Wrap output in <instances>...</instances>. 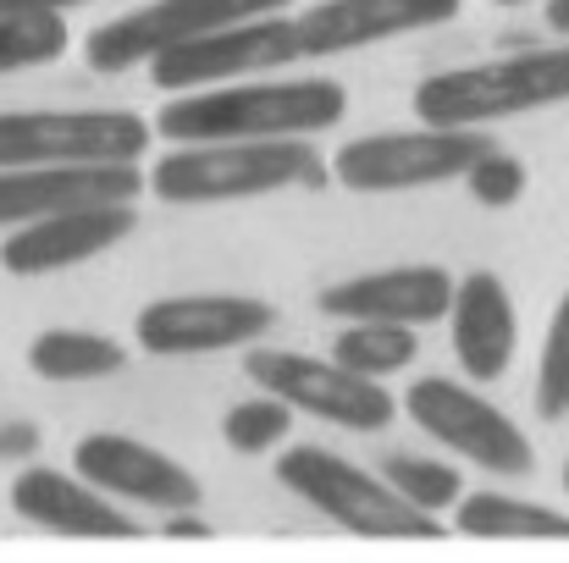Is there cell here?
Wrapping results in <instances>:
<instances>
[{
  "label": "cell",
  "instance_id": "20",
  "mask_svg": "<svg viewBox=\"0 0 569 563\" xmlns=\"http://www.w3.org/2000/svg\"><path fill=\"white\" fill-rule=\"evenodd\" d=\"M415 332L409 326H381V321H343L338 343H332V360L343 371L366 375V381H381V375L403 371L415 360Z\"/></svg>",
  "mask_w": 569,
  "mask_h": 563
},
{
  "label": "cell",
  "instance_id": "26",
  "mask_svg": "<svg viewBox=\"0 0 569 563\" xmlns=\"http://www.w3.org/2000/svg\"><path fill=\"white\" fill-rule=\"evenodd\" d=\"M72 6H94V0H0V17H22V11H56V17H67Z\"/></svg>",
  "mask_w": 569,
  "mask_h": 563
},
{
  "label": "cell",
  "instance_id": "13",
  "mask_svg": "<svg viewBox=\"0 0 569 563\" xmlns=\"http://www.w3.org/2000/svg\"><path fill=\"white\" fill-rule=\"evenodd\" d=\"M139 167L133 161H67V167H28L0 172V227L67 215V210H106L139 199Z\"/></svg>",
  "mask_w": 569,
  "mask_h": 563
},
{
  "label": "cell",
  "instance_id": "22",
  "mask_svg": "<svg viewBox=\"0 0 569 563\" xmlns=\"http://www.w3.org/2000/svg\"><path fill=\"white\" fill-rule=\"evenodd\" d=\"M381 481H387L409 509H420V514H442V509H453V503L465 497L459 470H448V464H437V459H415V453H392V459L381 464Z\"/></svg>",
  "mask_w": 569,
  "mask_h": 563
},
{
  "label": "cell",
  "instance_id": "1",
  "mask_svg": "<svg viewBox=\"0 0 569 563\" xmlns=\"http://www.w3.org/2000/svg\"><path fill=\"white\" fill-rule=\"evenodd\" d=\"M465 0H321L299 17H254L221 33H204L193 44H178L167 56L150 61L156 83L172 94L193 89H216V83H238L254 72H277L293 61H321V56H349V50H371L403 33H426L459 17Z\"/></svg>",
  "mask_w": 569,
  "mask_h": 563
},
{
  "label": "cell",
  "instance_id": "6",
  "mask_svg": "<svg viewBox=\"0 0 569 563\" xmlns=\"http://www.w3.org/2000/svg\"><path fill=\"white\" fill-rule=\"evenodd\" d=\"M288 6L293 0H150V6H133V11L100 22L83 39V61L94 72H133L178 44H193L204 33H221V28H238L254 17H277Z\"/></svg>",
  "mask_w": 569,
  "mask_h": 563
},
{
  "label": "cell",
  "instance_id": "27",
  "mask_svg": "<svg viewBox=\"0 0 569 563\" xmlns=\"http://www.w3.org/2000/svg\"><path fill=\"white\" fill-rule=\"evenodd\" d=\"M167 536H183V542H210V525H204V520H167Z\"/></svg>",
  "mask_w": 569,
  "mask_h": 563
},
{
  "label": "cell",
  "instance_id": "28",
  "mask_svg": "<svg viewBox=\"0 0 569 563\" xmlns=\"http://www.w3.org/2000/svg\"><path fill=\"white\" fill-rule=\"evenodd\" d=\"M33 442H39V431H28V425H6L0 453H22V448H33Z\"/></svg>",
  "mask_w": 569,
  "mask_h": 563
},
{
  "label": "cell",
  "instance_id": "14",
  "mask_svg": "<svg viewBox=\"0 0 569 563\" xmlns=\"http://www.w3.org/2000/svg\"><path fill=\"white\" fill-rule=\"evenodd\" d=\"M453 304V277L442 265H387L321 293V310L338 321H381V326H431Z\"/></svg>",
  "mask_w": 569,
  "mask_h": 563
},
{
  "label": "cell",
  "instance_id": "5",
  "mask_svg": "<svg viewBox=\"0 0 569 563\" xmlns=\"http://www.w3.org/2000/svg\"><path fill=\"white\" fill-rule=\"evenodd\" d=\"M277 481L305 497L316 514L338 520L343 531L366 542H437L442 525L420 509H409L381 475L338 459L332 448H288L277 459Z\"/></svg>",
  "mask_w": 569,
  "mask_h": 563
},
{
  "label": "cell",
  "instance_id": "21",
  "mask_svg": "<svg viewBox=\"0 0 569 563\" xmlns=\"http://www.w3.org/2000/svg\"><path fill=\"white\" fill-rule=\"evenodd\" d=\"M67 44H72V33H67V17H56V11L0 17V78L28 72V67H50L67 56Z\"/></svg>",
  "mask_w": 569,
  "mask_h": 563
},
{
  "label": "cell",
  "instance_id": "4",
  "mask_svg": "<svg viewBox=\"0 0 569 563\" xmlns=\"http://www.w3.org/2000/svg\"><path fill=\"white\" fill-rule=\"evenodd\" d=\"M321 178H327L321 155L305 139H271V144H178L156 161L150 188L167 204H227Z\"/></svg>",
  "mask_w": 569,
  "mask_h": 563
},
{
  "label": "cell",
  "instance_id": "31",
  "mask_svg": "<svg viewBox=\"0 0 569 563\" xmlns=\"http://www.w3.org/2000/svg\"><path fill=\"white\" fill-rule=\"evenodd\" d=\"M565 486H569V464H565Z\"/></svg>",
  "mask_w": 569,
  "mask_h": 563
},
{
  "label": "cell",
  "instance_id": "17",
  "mask_svg": "<svg viewBox=\"0 0 569 563\" xmlns=\"http://www.w3.org/2000/svg\"><path fill=\"white\" fill-rule=\"evenodd\" d=\"M448 321H453V354L476 381H498L509 371L520 326H515V299H509L503 277L470 271L465 282H453Z\"/></svg>",
  "mask_w": 569,
  "mask_h": 563
},
{
  "label": "cell",
  "instance_id": "30",
  "mask_svg": "<svg viewBox=\"0 0 569 563\" xmlns=\"http://www.w3.org/2000/svg\"><path fill=\"white\" fill-rule=\"evenodd\" d=\"M498 6H531V0H498Z\"/></svg>",
  "mask_w": 569,
  "mask_h": 563
},
{
  "label": "cell",
  "instance_id": "12",
  "mask_svg": "<svg viewBox=\"0 0 569 563\" xmlns=\"http://www.w3.org/2000/svg\"><path fill=\"white\" fill-rule=\"evenodd\" d=\"M72 470L94 492L128 497V503H144V509H161V514H189V509H199V497H204L199 492V475H189L161 448H150L139 436H122V431L83 436L72 448Z\"/></svg>",
  "mask_w": 569,
  "mask_h": 563
},
{
  "label": "cell",
  "instance_id": "23",
  "mask_svg": "<svg viewBox=\"0 0 569 563\" xmlns=\"http://www.w3.org/2000/svg\"><path fill=\"white\" fill-rule=\"evenodd\" d=\"M288 431H293V409H288L282 398H271V392L232 403L227 420H221V436H227V448H238V453H266V448H277Z\"/></svg>",
  "mask_w": 569,
  "mask_h": 563
},
{
  "label": "cell",
  "instance_id": "2",
  "mask_svg": "<svg viewBox=\"0 0 569 563\" xmlns=\"http://www.w3.org/2000/svg\"><path fill=\"white\" fill-rule=\"evenodd\" d=\"M349 117V89L332 78H277V83H216L161 105L156 128L172 144H271L310 139Z\"/></svg>",
  "mask_w": 569,
  "mask_h": 563
},
{
  "label": "cell",
  "instance_id": "24",
  "mask_svg": "<svg viewBox=\"0 0 569 563\" xmlns=\"http://www.w3.org/2000/svg\"><path fill=\"white\" fill-rule=\"evenodd\" d=\"M537 414L542 420L569 414V288L548 321V343H542V365H537Z\"/></svg>",
  "mask_w": 569,
  "mask_h": 563
},
{
  "label": "cell",
  "instance_id": "25",
  "mask_svg": "<svg viewBox=\"0 0 569 563\" xmlns=\"http://www.w3.org/2000/svg\"><path fill=\"white\" fill-rule=\"evenodd\" d=\"M465 188H470L476 204L503 210V204H515V199L526 193V167H520L509 150H487V155L465 172Z\"/></svg>",
  "mask_w": 569,
  "mask_h": 563
},
{
  "label": "cell",
  "instance_id": "15",
  "mask_svg": "<svg viewBox=\"0 0 569 563\" xmlns=\"http://www.w3.org/2000/svg\"><path fill=\"white\" fill-rule=\"evenodd\" d=\"M133 204H106V210H67V215H44V221H22L6 243H0V265L11 277H50L67 265H83L106 249H117L133 232Z\"/></svg>",
  "mask_w": 569,
  "mask_h": 563
},
{
  "label": "cell",
  "instance_id": "9",
  "mask_svg": "<svg viewBox=\"0 0 569 563\" xmlns=\"http://www.w3.org/2000/svg\"><path fill=\"white\" fill-rule=\"evenodd\" d=\"M403 409L420 431H431L442 448H453L459 459H470L492 475H531V464H537L526 431L498 403H487L481 392H470L448 375H420L409 386Z\"/></svg>",
  "mask_w": 569,
  "mask_h": 563
},
{
  "label": "cell",
  "instance_id": "29",
  "mask_svg": "<svg viewBox=\"0 0 569 563\" xmlns=\"http://www.w3.org/2000/svg\"><path fill=\"white\" fill-rule=\"evenodd\" d=\"M548 28H553V33H569V0H548Z\"/></svg>",
  "mask_w": 569,
  "mask_h": 563
},
{
  "label": "cell",
  "instance_id": "18",
  "mask_svg": "<svg viewBox=\"0 0 569 563\" xmlns=\"http://www.w3.org/2000/svg\"><path fill=\"white\" fill-rule=\"evenodd\" d=\"M453 525L465 536H481V542H569V520L542 509V503H526V497H509V492H470L453 503Z\"/></svg>",
  "mask_w": 569,
  "mask_h": 563
},
{
  "label": "cell",
  "instance_id": "10",
  "mask_svg": "<svg viewBox=\"0 0 569 563\" xmlns=\"http://www.w3.org/2000/svg\"><path fill=\"white\" fill-rule=\"evenodd\" d=\"M243 371H249L254 386H266L271 398H282L288 409L316 414V420L343 425V431H387L392 414H398L392 398H387V386L343 371L338 360L288 354V349H254Z\"/></svg>",
  "mask_w": 569,
  "mask_h": 563
},
{
  "label": "cell",
  "instance_id": "3",
  "mask_svg": "<svg viewBox=\"0 0 569 563\" xmlns=\"http://www.w3.org/2000/svg\"><path fill=\"white\" fill-rule=\"evenodd\" d=\"M569 100V44L553 50H520L481 67L437 72L415 89V117L426 128H481L526 111H548Z\"/></svg>",
  "mask_w": 569,
  "mask_h": 563
},
{
  "label": "cell",
  "instance_id": "7",
  "mask_svg": "<svg viewBox=\"0 0 569 563\" xmlns=\"http://www.w3.org/2000/svg\"><path fill=\"white\" fill-rule=\"evenodd\" d=\"M487 150H498L481 128H415V133H366L338 150L332 178L355 193H403L465 178Z\"/></svg>",
  "mask_w": 569,
  "mask_h": 563
},
{
  "label": "cell",
  "instance_id": "19",
  "mask_svg": "<svg viewBox=\"0 0 569 563\" xmlns=\"http://www.w3.org/2000/svg\"><path fill=\"white\" fill-rule=\"evenodd\" d=\"M28 365L44 381H100V375H117L128 365L122 343L100 338V332H72V326H56V332H39L33 349H28Z\"/></svg>",
  "mask_w": 569,
  "mask_h": 563
},
{
  "label": "cell",
  "instance_id": "8",
  "mask_svg": "<svg viewBox=\"0 0 569 563\" xmlns=\"http://www.w3.org/2000/svg\"><path fill=\"white\" fill-rule=\"evenodd\" d=\"M150 122L133 111H0V172L67 161H139Z\"/></svg>",
  "mask_w": 569,
  "mask_h": 563
},
{
  "label": "cell",
  "instance_id": "11",
  "mask_svg": "<svg viewBox=\"0 0 569 563\" xmlns=\"http://www.w3.org/2000/svg\"><path fill=\"white\" fill-rule=\"evenodd\" d=\"M271 304L243 293H178L139 310L133 332L150 354L189 360V354H227L243 343H260L271 332Z\"/></svg>",
  "mask_w": 569,
  "mask_h": 563
},
{
  "label": "cell",
  "instance_id": "16",
  "mask_svg": "<svg viewBox=\"0 0 569 563\" xmlns=\"http://www.w3.org/2000/svg\"><path fill=\"white\" fill-rule=\"evenodd\" d=\"M11 509L50 531V536H72V542H133L139 525L106 497L94 492L89 481H72L61 470H44V464H28L17 481H11Z\"/></svg>",
  "mask_w": 569,
  "mask_h": 563
}]
</instances>
